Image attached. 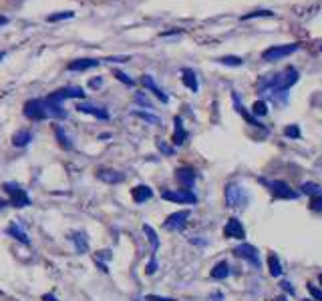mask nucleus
<instances>
[{
	"instance_id": "obj_12",
	"label": "nucleus",
	"mask_w": 322,
	"mask_h": 301,
	"mask_svg": "<svg viewBox=\"0 0 322 301\" xmlns=\"http://www.w3.org/2000/svg\"><path fill=\"white\" fill-rule=\"evenodd\" d=\"M176 179H177V183L181 185V189L191 191L193 183H196V171L189 169V167H181V169L176 171Z\"/></svg>"
},
{
	"instance_id": "obj_25",
	"label": "nucleus",
	"mask_w": 322,
	"mask_h": 301,
	"mask_svg": "<svg viewBox=\"0 0 322 301\" xmlns=\"http://www.w3.org/2000/svg\"><path fill=\"white\" fill-rule=\"evenodd\" d=\"M143 233L147 235V241H149V245H151V249L157 251V249H159V237H157L155 229H153L151 225H143Z\"/></svg>"
},
{
	"instance_id": "obj_7",
	"label": "nucleus",
	"mask_w": 322,
	"mask_h": 301,
	"mask_svg": "<svg viewBox=\"0 0 322 301\" xmlns=\"http://www.w3.org/2000/svg\"><path fill=\"white\" fill-rule=\"evenodd\" d=\"M161 199L165 201H174V203H198V197L191 191L181 189V191H161Z\"/></svg>"
},
{
	"instance_id": "obj_43",
	"label": "nucleus",
	"mask_w": 322,
	"mask_h": 301,
	"mask_svg": "<svg viewBox=\"0 0 322 301\" xmlns=\"http://www.w3.org/2000/svg\"><path fill=\"white\" fill-rule=\"evenodd\" d=\"M282 287H284L286 291H290V293H294V287H292V285H290L288 281H284V283H282Z\"/></svg>"
},
{
	"instance_id": "obj_44",
	"label": "nucleus",
	"mask_w": 322,
	"mask_h": 301,
	"mask_svg": "<svg viewBox=\"0 0 322 301\" xmlns=\"http://www.w3.org/2000/svg\"><path fill=\"white\" fill-rule=\"evenodd\" d=\"M222 297H224L222 293H213V295H211V299H216V301H222Z\"/></svg>"
},
{
	"instance_id": "obj_29",
	"label": "nucleus",
	"mask_w": 322,
	"mask_h": 301,
	"mask_svg": "<svg viewBox=\"0 0 322 301\" xmlns=\"http://www.w3.org/2000/svg\"><path fill=\"white\" fill-rule=\"evenodd\" d=\"M57 139H59V143H60V147H62V149H71V147H73V145L69 143V137L64 135V131H62L60 126L57 128Z\"/></svg>"
},
{
	"instance_id": "obj_2",
	"label": "nucleus",
	"mask_w": 322,
	"mask_h": 301,
	"mask_svg": "<svg viewBox=\"0 0 322 301\" xmlns=\"http://www.w3.org/2000/svg\"><path fill=\"white\" fill-rule=\"evenodd\" d=\"M2 189L6 191V195H8V205L12 207H29L30 205V197H29V193L25 189H20L16 183H4Z\"/></svg>"
},
{
	"instance_id": "obj_38",
	"label": "nucleus",
	"mask_w": 322,
	"mask_h": 301,
	"mask_svg": "<svg viewBox=\"0 0 322 301\" xmlns=\"http://www.w3.org/2000/svg\"><path fill=\"white\" fill-rule=\"evenodd\" d=\"M145 301H176V299H171V297H161V295H147Z\"/></svg>"
},
{
	"instance_id": "obj_36",
	"label": "nucleus",
	"mask_w": 322,
	"mask_h": 301,
	"mask_svg": "<svg viewBox=\"0 0 322 301\" xmlns=\"http://www.w3.org/2000/svg\"><path fill=\"white\" fill-rule=\"evenodd\" d=\"M284 133H286V137H294V139H298V137H300V131H298V126H296V125L288 126Z\"/></svg>"
},
{
	"instance_id": "obj_9",
	"label": "nucleus",
	"mask_w": 322,
	"mask_h": 301,
	"mask_svg": "<svg viewBox=\"0 0 322 301\" xmlns=\"http://www.w3.org/2000/svg\"><path fill=\"white\" fill-rule=\"evenodd\" d=\"M47 99L53 100V102H60V104H62V100H67V99H85V93H83L81 87H69V89L55 91V93L49 95Z\"/></svg>"
},
{
	"instance_id": "obj_19",
	"label": "nucleus",
	"mask_w": 322,
	"mask_h": 301,
	"mask_svg": "<svg viewBox=\"0 0 322 301\" xmlns=\"http://www.w3.org/2000/svg\"><path fill=\"white\" fill-rule=\"evenodd\" d=\"M99 60H93V58H81V60H75L69 64V71H87V69H93L97 67Z\"/></svg>"
},
{
	"instance_id": "obj_10",
	"label": "nucleus",
	"mask_w": 322,
	"mask_h": 301,
	"mask_svg": "<svg viewBox=\"0 0 322 301\" xmlns=\"http://www.w3.org/2000/svg\"><path fill=\"white\" fill-rule=\"evenodd\" d=\"M224 237H228V239H244L246 237V229H244L242 221L235 219V217H230L226 227H224Z\"/></svg>"
},
{
	"instance_id": "obj_34",
	"label": "nucleus",
	"mask_w": 322,
	"mask_h": 301,
	"mask_svg": "<svg viewBox=\"0 0 322 301\" xmlns=\"http://www.w3.org/2000/svg\"><path fill=\"white\" fill-rule=\"evenodd\" d=\"M135 100H137L141 106H145V109H151V102L147 100V97H145L143 93H137V95H135Z\"/></svg>"
},
{
	"instance_id": "obj_42",
	"label": "nucleus",
	"mask_w": 322,
	"mask_h": 301,
	"mask_svg": "<svg viewBox=\"0 0 322 301\" xmlns=\"http://www.w3.org/2000/svg\"><path fill=\"white\" fill-rule=\"evenodd\" d=\"M40 301H59V299H57L53 293H45V295L40 297Z\"/></svg>"
},
{
	"instance_id": "obj_1",
	"label": "nucleus",
	"mask_w": 322,
	"mask_h": 301,
	"mask_svg": "<svg viewBox=\"0 0 322 301\" xmlns=\"http://www.w3.org/2000/svg\"><path fill=\"white\" fill-rule=\"evenodd\" d=\"M296 82H298V71L290 67L284 73L264 76L260 82H258V89H260V93H264V95L278 97V95H284Z\"/></svg>"
},
{
	"instance_id": "obj_31",
	"label": "nucleus",
	"mask_w": 322,
	"mask_h": 301,
	"mask_svg": "<svg viewBox=\"0 0 322 301\" xmlns=\"http://www.w3.org/2000/svg\"><path fill=\"white\" fill-rule=\"evenodd\" d=\"M73 16H75V12H71V10L60 12V14H51V16H49V23H57V20H67V18H73Z\"/></svg>"
},
{
	"instance_id": "obj_46",
	"label": "nucleus",
	"mask_w": 322,
	"mask_h": 301,
	"mask_svg": "<svg viewBox=\"0 0 322 301\" xmlns=\"http://www.w3.org/2000/svg\"><path fill=\"white\" fill-rule=\"evenodd\" d=\"M4 58V52H0V60H2Z\"/></svg>"
},
{
	"instance_id": "obj_6",
	"label": "nucleus",
	"mask_w": 322,
	"mask_h": 301,
	"mask_svg": "<svg viewBox=\"0 0 322 301\" xmlns=\"http://www.w3.org/2000/svg\"><path fill=\"white\" fill-rule=\"evenodd\" d=\"M296 50H298V45H284V47H272V49L264 50L262 58H264L266 62H274V60H282V58L290 56V54H292V52H296Z\"/></svg>"
},
{
	"instance_id": "obj_39",
	"label": "nucleus",
	"mask_w": 322,
	"mask_h": 301,
	"mask_svg": "<svg viewBox=\"0 0 322 301\" xmlns=\"http://www.w3.org/2000/svg\"><path fill=\"white\" fill-rule=\"evenodd\" d=\"M115 76H117V78H119V80H123V82H125V84H129V87H131V84H133V80H131V78H129V76H127V75H123V73H121V71H115Z\"/></svg>"
},
{
	"instance_id": "obj_24",
	"label": "nucleus",
	"mask_w": 322,
	"mask_h": 301,
	"mask_svg": "<svg viewBox=\"0 0 322 301\" xmlns=\"http://www.w3.org/2000/svg\"><path fill=\"white\" fill-rule=\"evenodd\" d=\"M185 139H187V131H185L183 125H181V119L176 117V135H174V139H171V141H174L176 145H183Z\"/></svg>"
},
{
	"instance_id": "obj_18",
	"label": "nucleus",
	"mask_w": 322,
	"mask_h": 301,
	"mask_svg": "<svg viewBox=\"0 0 322 301\" xmlns=\"http://www.w3.org/2000/svg\"><path fill=\"white\" fill-rule=\"evenodd\" d=\"M101 181H105V183H109V185H115V183H121V181H125V175L123 173H117V171H99V175H97Z\"/></svg>"
},
{
	"instance_id": "obj_26",
	"label": "nucleus",
	"mask_w": 322,
	"mask_h": 301,
	"mask_svg": "<svg viewBox=\"0 0 322 301\" xmlns=\"http://www.w3.org/2000/svg\"><path fill=\"white\" fill-rule=\"evenodd\" d=\"M300 189H302V193H306V195H312V197L314 195H320V193H322V187L316 185V183H304Z\"/></svg>"
},
{
	"instance_id": "obj_32",
	"label": "nucleus",
	"mask_w": 322,
	"mask_h": 301,
	"mask_svg": "<svg viewBox=\"0 0 322 301\" xmlns=\"http://www.w3.org/2000/svg\"><path fill=\"white\" fill-rule=\"evenodd\" d=\"M310 207H312V211H322V193H320V195H314L312 197Z\"/></svg>"
},
{
	"instance_id": "obj_35",
	"label": "nucleus",
	"mask_w": 322,
	"mask_h": 301,
	"mask_svg": "<svg viewBox=\"0 0 322 301\" xmlns=\"http://www.w3.org/2000/svg\"><path fill=\"white\" fill-rule=\"evenodd\" d=\"M157 267H159V265H157V259L153 257V259L147 263V267H145V273H147V275H153V273L157 271Z\"/></svg>"
},
{
	"instance_id": "obj_23",
	"label": "nucleus",
	"mask_w": 322,
	"mask_h": 301,
	"mask_svg": "<svg viewBox=\"0 0 322 301\" xmlns=\"http://www.w3.org/2000/svg\"><path fill=\"white\" fill-rule=\"evenodd\" d=\"M268 267H270V275L272 277H280L282 275V265H280V259H278L276 253L268 255Z\"/></svg>"
},
{
	"instance_id": "obj_30",
	"label": "nucleus",
	"mask_w": 322,
	"mask_h": 301,
	"mask_svg": "<svg viewBox=\"0 0 322 301\" xmlns=\"http://www.w3.org/2000/svg\"><path fill=\"white\" fill-rule=\"evenodd\" d=\"M220 62L222 64H230V67H240L244 60L240 56H224V58H220Z\"/></svg>"
},
{
	"instance_id": "obj_4",
	"label": "nucleus",
	"mask_w": 322,
	"mask_h": 301,
	"mask_svg": "<svg viewBox=\"0 0 322 301\" xmlns=\"http://www.w3.org/2000/svg\"><path fill=\"white\" fill-rule=\"evenodd\" d=\"M25 117L30 121H40V119H49L45 111V100L40 99H30L25 102Z\"/></svg>"
},
{
	"instance_id": "obj_40",
	"label": "nucleus",
	"mask_w": 322,
	"mask_h": 301,
	"mask_svg": "<svg viewBox=\"0 0 322 301\" xmlns=\"http://www.w3.org/2000/svg\"><path fill=\"white\" fill-rule=\"evenodd\" d=\"M101 82H103V78H101V76H97V78L89 80V87H91V89H99V87H101Z\"/></svg>"
},
{
	"instance_id": "obj_5",
	"label": "nucleus",
	"mask_w": 322,
	"mask_h": 301,
	"mask_svg": "<svg viewBox=\"0 0 322 301\" xmlns=\"http://www.w3.org/2000/svg\"><path fill=\"white\" fill-rule=\"evenodd\" d=\"M234 255L235 257H240V259H246L250 265L254 267H260V255H258V249L250 243H242L234 249Z\"/></svg>"
},
{
	"instance_id": "obj_37",
	"label": "nucleus",
	"mask_w": 322,
	"mask_h": 301,
	"mask_svg": "<svg viewBox=\"0 0 322 301\" xmlns=\"http://www.w3.org/2000/svg\"><path fill=\"white\" fill-rule=\"evenodd\" d=\"M101 257H103V259L109 261V259H111V251H109V249H101V251H97L95 259H101Z\"/></svg>"
},
{
	"instance_id": "obj_22",
	"label": "nucleus",
	"mask_w": 322,
	"mask_h": 301,
	"mask_svg": "<svg viewBox=\"0 0 322 301\" xmlns=\"http://www.w3.org/2000/svg\"><path fill=\"white\" fill-rule=\"evenodd\" d=\"M209 275H211V279H226L230 275V265L226 261H220V263L213 265V269H211Z\"/></svg>"
},
{
	"instance_id": "obj_13",
	"label": "nucleus",
	"mask_w": 322,
	"mask_h": 301,
	"mask_svg": "<svg viewBox=\"0 0 322 301\" xmlns=\"http://www.w3.org/2000/svg\"><path fill=\"white\" fill-rule=\"evenodd\" d=\"M77 109H79L81 113L93 115V117H97V119H101V121H107V119H109V111H107L105 106H99V104H93V102H89V104H77Z\"/></svg>"
},
{
	"instance_id": "obj_28",
	"label": "nucleus",
	"mask_w": 322,
	"mask_h": 301,
	"mask_svg": "<svg viewBox=\"0 0 322 301\" xmlns=\"http://www.w3.org/2000/svg\"><path fill=\"white\" fill-rule=\"evenodd\" d=\"M252 113H254V115H258V117H264V115L268 113V106H266V102H264V100H256V102H254V106H252Z\"/></svg>"
},
{
	"instance_id": "obj_41",
	"label": "nucleus",
	"mask_w": 322,
	"mask_h": 301,
	"mask_svg": "<svg viewBox=\"0 0 322 301\" xmlns=\"http://www.w3.org/2000/svg\"><path fill=\"white\" fill-rule=\"evenodd\" d=\"M159 149L163 150V153H165V155H171V153H174V149H171V147H167L165 143H159Z\"/></svg>"
},
{
	"instance_id": "obj_27",
	"label": "nucleus",
	"mask_w": 322,
	"mask_h": 301,
	"mask_svg": "<svg viewBox=\"0 0 322 301\" xmlns=\"http://www.w3.org/2000/svg\"><path fill=\"white\" fill-rule=\"evenodd\" d=\"M133 115H135V117H139V119H143V121H145V123H149V125H161V119H159V117H155V115L141 113V111H135Z\"/></svg>"
},
{
	"instance_id": "obj_11",
	"label": "nucleus",
	"mask_w": 322,
	"mask_h": 301,
	"mask_svg": "<svg viewBox=\"0 0 322 301\" xmlns=\"http://www.w3.org/2000/svg\"><path fill=\"white\" fill-rule=\"evenodd\" d=\"M270 191L274 199H298V193L290 189V185H286L284 181H274L270 183Z\"/></svg>"
},
{
	"instance_id": "obj_21",
	"label": "nucleus",
	"mask_w": 322,
	"mask_h": 301,
	"mask_svg": "<svg viewBox=\"0 0 322 301\" xmlns=\"http://www.w3.org/2000/svg\"><path fill=\"white\" fill-rule=\"evenodd\" d=\"M32 141V133L30 131H16L12 137V145L14 147H27Z\"/></svg>"
},
{
	"instance_id": "obj_15",
	"label": "nucleus",
	"mask_w": 322,
	"mask_h": 301,
	"mask_svg": "<svg viewBox=\"0 0 322 301\" xmlns=\"http://www.w3.org/2000/svg\"><path fill=\"white\" fill-rule=\"evenodd\" d=\"M131 197H133L135 203H145V201H149L153 197V191L149 189L147 185H135L131 189Z\"/></svg>"
},
{
	"instance_id": "obj_20",
	"label": "nucleus",
	"mask_w": 322,
	"mask_h": 301,
	"mask_svg": "<svg viewBox=\"0 0 322 301\" xmlns=\"http://www.w3.org/2000/svg\"><path fill=\"white\" fill-rule=\"evenodd\" d=\"M183 84L191 91V93H198V76L191 69H185L183 71Z\"/></svg>"
},
{
	"instance_id": "obj_3",
	"label": "nucleus",
	"mask_w": 322,
	"mask_h": 301,
	"mask_svg": "<svg viewBox=\"0 0 322 301\" xmlns=\"http://www.w3.org/2000/svg\"><path fill=\"white\" fill-rule=\"evenodd\" d=\"M226 203H228V207H232V209L244 207V205L248 203V193H246V189L240 187L238 183H230V185L226 187Z\"/></svg>"
},
{
	"instance_id": "obj_14",
	"label": "nucleus",
	"mask_w": 322,
	"mask_h": 301,
	"mask_svg": "<svg viewBox=\"0 0 322 301\" xmlns=\"http://www.w3.org/2000/svg\"><path fill=\"white\" fill-rule=\"evenodd\" d=\"M69 239L73 241V245H75V249H77L79 255L87 253L89 241H87V235H85V231H73V233H69Z\"/></svg>"
},
{
	"instance_id": "obj_47",
	"label": "nucleus",
	"mask_w": 322,
	"mask_h": 301,
	"mask_svg": "<svg viewBox=\"0 0 322 301\" xmlns=\"http://www.w3.org/2000/svg\"><path fill=\"white\" fill-rule=\"evenodd\" d=\"M318 279H320V283H322V273H320V277H318Z\"/></svg>"
},
{
	"instance_id": "obj_8",
	"label": "nucleus",
	"mask_w": 322,
	"mask_h": 301,
	"mask_svg": "<svg viewBox=\"0 0 322 301\" xmlns=\"http://www.w3.org/2000/svg\"><path fill=\"white\" fill-rule=\"evenodd\" d=\"M189 211H176V213H171L169 217L165 219V223H163V227L167 229V231H181L183 227H185V223H187V219H189Z\"/></svg>"
},
{
	"instance_id": "obj_33",
	"label": "nucleus",
	"mask_w": 322,
	"mask_h": 301,
	"mask_svg": "<svg viewBox=\"0 0 322 301\" xmlns=\"http://www.w3.org/2000/svg\"><path fill=\"white\" fill-rule=\"evenodd\" d=\"M308 291H310V295L316 299V301H322V289H318L316 285H312V283H308Z\"/></svg>"
},
{
	"instance_id": "obj_16",
	"label": "nucleus",
	"mask_w": 322,
	"mask_h": 301,
	"mask_svg": "<svg viewBox=\"0 0 322 301\" xmlns=\"http://www.w3.org/2000/svg\"><path fill=\"white\" fill-rule=\"evenodd\" d=\"M141 84H143L145 89H149V91H151V93H153V95H155V97H157L161 102H167V95H165V93H163V91L157 87V84L153 82V78L149 76V75H145V76L141 78Z\"/></svg>"
},
{
	"instance_id": "obj_17",
	"label": "nucleus",
	"mask_w": 322,
	"mask_h": 301,
	"mask_svg": "<svg viewBox=\"0 0 322 301\" xmlns=\"http://www.w3.org/2000/svg\"><path fill=\"white\" fill-rule=\"evenodd\" d=\"M6 233L10 235V237H14L16 241H20V243H25V245H30V239H29V235L20 229L16 223H10L8 227H6Z\"/></svg>"
},
{
	"instance_id": "obj_45",
	"label": "nucleus",
	"mask_w": 322,
	"mask_h": 301,
	"mask_svg": "<svg viewBox=\"0 0 322 301\" xmlns=\"http://www.w3.org/2000/svg\"><path fill=\"white\" fill-rule=\"evenodd\" d=\"M6 205H8V203H6L4 199H0V209H2V207H6Z\"/></svg>"
}]
</instances>
